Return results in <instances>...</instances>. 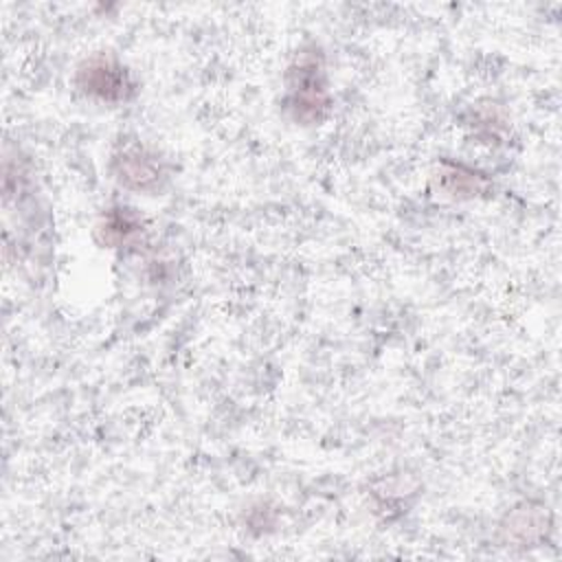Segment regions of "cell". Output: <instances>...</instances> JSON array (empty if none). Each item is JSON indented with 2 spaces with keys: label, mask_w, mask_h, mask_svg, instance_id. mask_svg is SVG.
Wrapping results in <instances>:
<instances>
[{
  "label": "cell",
  "mask_w": 562,
  "mask_h": 562,
  "mask_svg": "<svg viewBox=\"0 0 562 562\" xmlns=\"http://www.w3.org/2000/svg\"><path fill=\"white\" fill-rule=\"evenodd\" d=\"M290 108L301 121H318L327 108V88L323 66L314 55L303 57L292 68Z\"/></svg>",
  "instance_id": "cell-1"
},
{
  "label": "cell",
  "mask_w": 562,
  "mask_h": 562,
  "mask_svg": "<svg viewBox=\"0 0 562 562\" xmlns=\"http://www.w3.org/2000/svg\"><path fill=\"white\" fill-rule=\"evenodd\" d=\"M119 167V180L125 182L127 187L134 189H149L154 184H158L160 180V165L156 160V156L147 154L143 147H132L125 149L119 158H116Z\"/></svg>",
  "instance_id": "cell-3"
},
{
  "label": "cell",
  "mask_w": 562,
  "mask_h": 562,
  "mask_svg": "<svg viewBox=\"0 0 562 562\" xmlns=\"http://www.w3.org/2000/svg\"><path fill=\"white\" fill-rule=\"evenodd\" d=\"M77 83L86 94H92L101 101H121L130 90L125 68L105 55L86 59L77 72Z\"/></svg>",
  "instance_id": "cell-2"
},
{
  "label": "cell",
  "mask_w": 562,
  "mask_h": 562,
  "mask_svg": "<svg viewBox=\"0 0 562 562\" xmlns=\"http://www.w3.org/2000/svg\"><path fill=\"white\" fill-rule=\"evenodd\" d=\"M125 209H116L108 215L105 224H103V233H105V241L108 244H114V246H121L125 241H130V237L134 233H138V222L130 215V213H123Z\"/></svg>",
  "instance_id": "cell-4"
}]
</instances>
